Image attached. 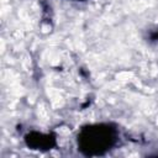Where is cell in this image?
<instances>
[{
    "instance_id": "obj_1",
    "label": "cell",
    "mask_w": 158,
    "mask_h": 158,
    "mask_svg": "<svg viewBox=\"0 0 158 158\" xmlns=\"http://www.w3.org/2000/svg\"><path fill=\"white\" fill-rule=\"evenodd\" d=\"M115 142V136L109 128H102L101 126L90 127L83 132L80 138L81 149L86 154H101Z\"/></svg>"
}]
</instances>
